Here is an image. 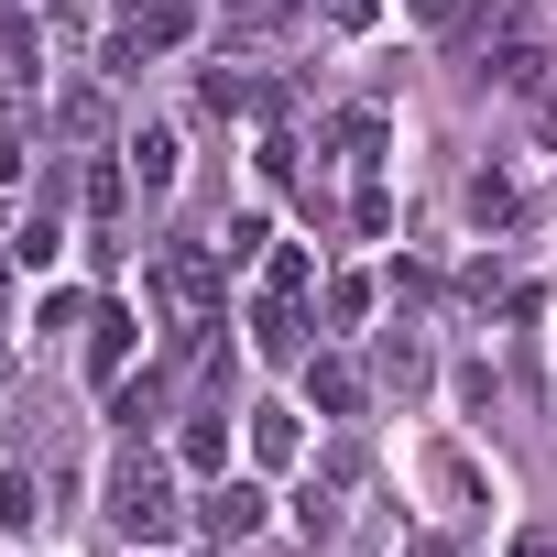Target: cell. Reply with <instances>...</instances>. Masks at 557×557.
<instances>
[{"label":"cell","instance_id":"1","mask_svg":"<svg viewBox=\"0 0 557 557\" xmlns=\"http://www.w3.org/2000/svg\"><path fill=\"white\" fill-rule=\"evenodd\" d=\"M513 557H557V524H535V535H524V546H513Z\"/></svg>","mask_w":557,"mask_h":557}]
</instances>
